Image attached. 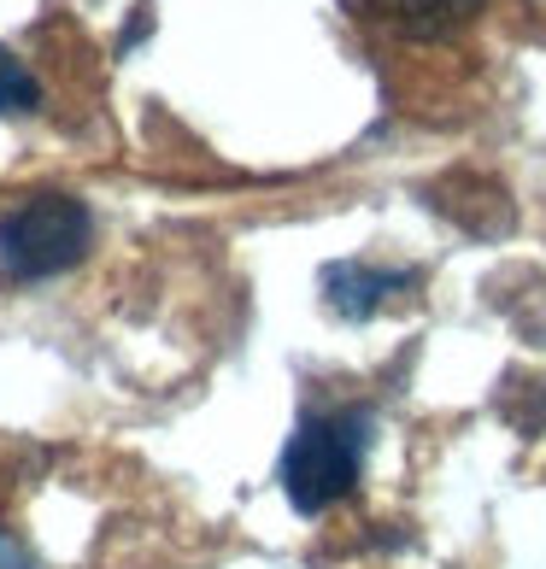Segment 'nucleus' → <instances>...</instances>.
Returning <instances> with one entry per match:
<instances>
[{
	"label": "nucleus",
	"mask_w": 546,
	"mask_h": 569,
	"mask_svg": "<svg viewBox=\"0 0 546 569\" xmlns=\"http://www.w3.org/2000/svg\"><path fill=\"white\" fill-rule=\"evenodd\" d=\"M376 440V411L370 406H329V411H306L294 423L288 447L277 458V488L300 517H324L335 511L365 476Z\"/></svg>",
	"instance_id": "nucleus-1"
},
{
	"label": "nucleus",
	"mask_w": 546,
	"mask_h": 569,
	"mask_svg": "<svg viewBox=\"0 0 546 569\" xmlns=\"http://www.w3.org/2000/svg\"><path fill=\"white\" fill-rule=\"evenodd\" d=\"M359 12L406 41H440V36L465 30L482 12V0H359Z\"/></svg>",
	"instance_id": "nucleus-4"
},
{
	"label": "nucleus",
	"mask_w": 546,
	"mask_h": 569,
	"mask_svg": "<svg viewBox=\"0 0 546 569\" xmlns=\"http://www.w3.org/2000/svg\"><path fill=\"white\" fill-rule=\"evenodd\" d=\"M41 112V82L12 48H0V118H36Z\"/></svg>",
	"instance_id": "nucleus-5"
},
{
	"label": "nucleus",
	"mask_w": 546,
	"mask_h": 569,
	"mask_svg": "<svg viewBox=\"0 0 546 569\" xmlns=\"http://www.w3.org/2000/svg\"><path fill=\"white\" fill-rule=\"evenodd\" d=\"M417 282H424V277H417L411 264H370V259H335V264L318 270L324 306L335 311V318H347V323L376 318L394 293H406Z\"/></svg>",
	"instance_id": "nucleus-3"
},
{
	"label": "nucleus",
	"mask_w": 546,
	"mask_h": 569,
	"mask_svg": "<svg viewBox=\"0 0 546 569\" xmlns=\"http://www.w3.org/2000/svg\"><path fill=\"white\" fill-rule=\"evenodd\" d=\"M95 212L66 188H41L0 212V277L7 282H48L89 259Z\"/></svg>",
	"instance_id": "nucleus-2"
},
{
	"label": "nucleus",
	"mask_w": 546,
	"mask_h": 569,
	"mask_svg": "<svg viewBox=\"0 0 546 569\" xmlns=\"http://www.w3.org/2000/svg\"><path fill=\"white\" fill-rule=\"evenodd\" d=\"M0 569H48L24 540H12V535H0Z\"/></svg>",
	"instance_id": "nucleus-6"
}]
</instances>
